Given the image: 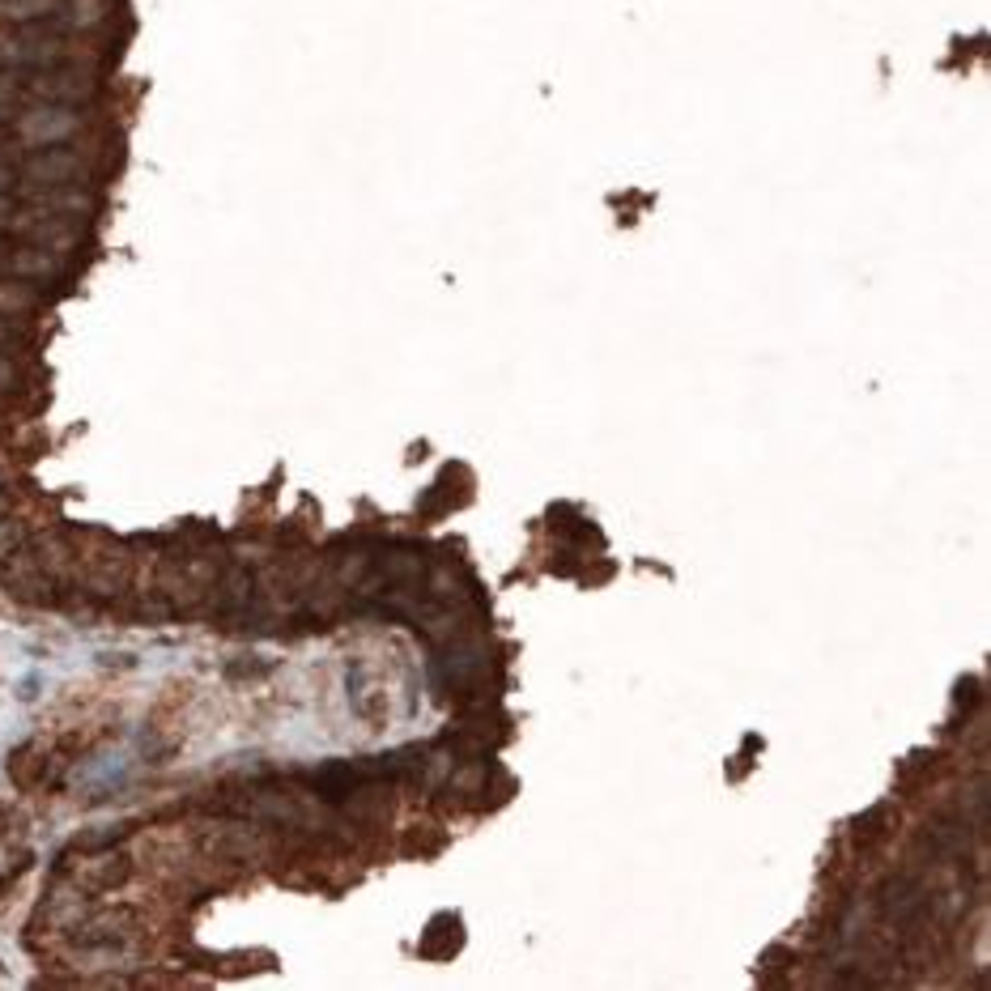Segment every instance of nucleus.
I'll use <instances>...</instances> for the list:
<instances>
[{"mask_svg": "<svg viewBox=\"0 0 991 991\" xmlns=\"http://www.w3.org/2000/svg\"><path fill=\"white\" fill-rule=\"evenodd\" d=\"M77 128H81V115H77L73 107H64V103H43V107H35V111L18 115V141H22V145H35V149H43V145H64Z\"/></svg>", "mask_w": 991, "mask_h": 991, "instance_id": "1", "label": "nucleus"}, {"mask_svg": "<svg viewBox=\"0 0 991 991\" xmlns=\"http://www.w3.org/2000/svg\"><path fill=\"white\" fill-rule=\"evenodd\" d=\"M81 175H86V162L69 145H43L22 162V179L30 188H69Z\"/></svg>", "mask_w": 991, "mask_h": 991, "instance_id": "2", "label": "nucleus"}, {"mask_svg": "<svg viewBox=\"0 0 991 991\" xmlns=\"http://www.w3.org/2000/svg\"><path fill=\"white\" fill-rule=\"evenodd\" d=\"M26 90L35 94V98H43V103H64V107H73V103H86V98L94 94V81L86 77V73H77V69H39L35 77L26 81Z\"/></svg>", "mask_w": 991, "mask_h": 991, "instance_id": "3", "label": "nucleus"}, {"mask_svg": "<svg viewBox=\"0 0 991 991\" xmlns=\"http://www.w3.org/2000/svg\"><path fill=\"white\" fill-rule=\"evenodd\" d=\"M0 268H5L9 277L18 281H56L60 277V256L56 251H47L39 243H26V247H13L5 260H0Z\"/></svg>", "mask_w": 991, "mask_h": 991, "instance_id": "4", "label": "nucleus"}, {"mask_svg": "<svg viewBox=\"0 0 991 991\" xmlns=\"http://www.w3.org/2000/svg\"><path fill=\"white\" fill-rule=\"evenodd\" d=\"M64 0H0V18L9 22H39V18H52L60 13Z\"/></svg>", "mask_w": 991, "mask_h": 991, "instance_id": "5", "label": "nucleus"}, {"mask_svg": "<svg viewBox=\"0 0 991 991\" xmlns=\"http://www.w3.org/2000/svg\"><path fill=\"white\" fill-rule=\"evenodd\" d=\"M35 290H30V281H18V277H9V281H0V311L5 315H22V311H35Z\"/></svg>", "mask_w": 991, "mask_h": 991, "instance_id": "6", "label": "nucleus"}]
</instances>
